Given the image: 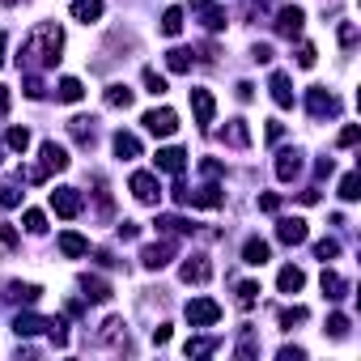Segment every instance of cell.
Returning <instances> with one entry per match:
<instances>
[{
  "label": "cell",
  "mask_w": 361,
  "mask_h": 361,
  "mask_svg": "<svg viewBox=\"0 0 361 361\" xmlns=\"http://www.w3.org/2000/svg\"><path fill=\"white\" fill-rule=\"evenodd\" d=\"M60 51H64V30L56 22H43V26L30 30L18 64H26V68H56L60 64Z\"/></svg>",
  "instance_id": "1"
},
{
  "label": "cell",
  "mask_w": 361,
  "mask_h": 361,
  "mask_svg": "<svg viewBox=\"0 0 361 361\" xmlns=\"http://www.w3.org/2000/svg\"><path fill=\"white\" fill-rule=\"evenodd\" d=\"M217 319H221V306L213 298H192L188 302V323L192 327H213Z\"/></svg>",
  "instance_id": "2"
},
{
  "label": "cell",
  "mask_w": 361,
  "mask_h": 361,
  "mask_svg": "<svg viewBox=\"0 0 361 361\" xmlns=\"http://www.w3.org/2000/svg\"><path fill=\"white\" fill-rule=\"evenodd\" d=\"M128 188H132V196H136L140 204H157V200H161V183H157L149 170H136Z\"/></svg>",
  "instance_id": "3"
},
{
  "label": "cell",
  "mask_w": 361,
  "mask_h": 361,
  "mask_svg": "<svg viewBox=\"0 0 361 361\" xmlns=\"http://www.w3.org/2000/svg\"><path fill=\"white\" fill-rule=\"evenodd\" d=\"M153 136H174V128H178V115L170 111V106H153V111H145V119H140Z\"/></svg>",
  "instance_id": "4"
},
{
  "label": "cell",
  "mask_w": 361,
  "mask_h": 361,
  "mask_svg": "<svg viewBox=\"0 0 361 361\" xmlns=\"http://www.w3.org/2000/svg\"><path fill=\"white\" fill-rule=\"evenodd\" d=\"M39 170H43V174H60V170H68V149L56 145V140H43V149H39Z\"/></svg>",
  "instance_id": "5"
},
{
  "label": "cell",
  "mask_w": 361,
  "mask_h": 361,
  "mask_svg": "<svg viewBox=\"0 0 361 361\" xmlns=\"http://www.w3.org/2000/svg\"><path fill=\"white\" fill-rule=\"evenodd\" d=\"M306 106H310V115H314V119H323V115H340V98H336V94H327L323 85L306 90Z\"/></svg>",
  "instance_id": "6"
},
{
  "label": "cell",
  "mask_w": 361,
  "mask_h": 361,
  "mask_svg": "<svg viewBox=\"0 0 361 361\" xmlns=\"http://www.w3.org/2000/svg\"><path fill=\"white\" fill-rule=\"evenodd\" d=\"M51 209H56L60 217H81L85 200H81V192H77V188H56V192H51Z\"/></svg>",
  "instance_id": "7"
},
{
  "label": "cell",
  "mask_w": 361,
  "mask_h": 361,
  "mask_svg": "<svg viewBox=\"0 0 361 361\" xmlns=\"http://www.w3.org/2000/svg\"><path fill=\"white\" fill-rule=\"evenodd\" d=\"M302 26H306V13H302L298 5H285V9L276 13V35H281V39H298Z\"/></svg>",
  "instance_id": "8"
},
{
  "label": "cell",
  "mask_w": 361,
  "mask_h": 361,
  "mask_svg": "<svg viewBox=\"0 0 361 361\" xmlns=\"http://www.w3.org/2000/svg\"><path fill=\"white\" fill-rule=\"evenodd\" d=\"M276 238H281L285 247H302V243L310 238V230H306L302 217H281V221H276Z\"/></svg>",
  "instance_id": "9"
},
{
  "label": "cell",
  "mask_w": 361,
  "mask_h": 361,
  "mask_svg": "<svg viewBox=\"0 0 361 361\" xmlns=\"http://www.w3.org/2000/svg\"><path fill=\"white\" fill-rule=\"evenodd\" d=\"M178 276H183L188 285H204V281L213 276V264H209L204 255H192V259H183V268H178Z\"/></svg>",
  "instance_id": "10"
},
{
  "label": "cell",
  "mask_w": 361,
  "mask_h": 361,
  "mask_svg": "<svg viewBox=\"0 0 361 361\" xmlns=\"http://www.w3.org/2000/svg\"><path fill=\"white\" fill-rule=\"evenodd\" d=\"M170 259H174V243H153V247H145V251H140V264H145L149 272L166 268Z\"/></svg>",
  "instance_id": "11"
},
{
  "label": "cell",
  "mask_w": 361,
  "mask_h": 361,
  "mask_svg": "<svg viewBox=\"0 0 361 361\" xmlns=\"http://www.w3.org/2000/svg\"><path fill=\"white\" fill-rule=\"evenodd\" d=\"M192 111H196V123H200V128H209V123H213V115H217L213 94H209V90H192Z\"/></svg>",
  "instance_id": "12"
},
{
  "label": "cell",
  "mask_w": 361,
  "mask_h": 361,
  "mask_svg": "<svg viewBox=\"0 0 361 361\" xmlns=\"http://www.w3.org/2000/svg\"><path fill=\"white\" fill-rule=\"evenodd\" d=\"M298 174H302V153H298V149H285V153L276 157V178H281V183H293Z\"/></svg>",
  "instance_id": "13"
},
{
  "label": "cell",
  "mask_w": 361,
  "mask_h": 361,
  "mask_svg": "<svg viewBox=\"0 0 361 361\" xmlns=\"http://www.w3.org/2000/svg\"><path fill=\"white\" fill-rule=\"evenodd\" d=\"M153 161H157V170H166V174H183V166H188V153L170 145V149H157V157H153Z\"/></svg>",
  "instance_id": "14"
},
{
  "label": "cell",
  "mask_w": 361,
  "mask_h": 361,
  "mask_svg": "<svg viewBox=\"0 0 361 361\" xmlns=\"http://www.w3.org/2000/svg\"><path fill=\"white\" fill-rule=\"evenodd\" d=\"M192 13H200L204 30H226V13L217 5H209V0H192Z\"/></svg>",
  "instance_id": "15"
},
{
  "label": "cell",
  "mask_w": 361,
  "mask_h": 361,
  "mask_svg": "<svg viewBox=\"0 0 361 361\" xmlns=\"http://www.w3.org/2000/svg\"><path fill=\"white\" fill-rule=\"evenodd\" d=\"M226 196H221V188L217 183H204V188H196V192H188V204H196V209H217Z\"/></svg>",
  "instance_id": "16"
},
{
  "label": "cell",
  "mask_w": 361,
  "mask_h": 361,
  "mask_svg": "<svg viewBox=\"0 0 361 361\" xmlns=\"http://www.w3.org/2000/svg\"><path fill=\"white\" fill-rule=\"evenodd\" d=\"M272 259V247L264 243V238H247V247H243V264H251V268H264Z\"/></svg>",
  "instance_id": "17"
},
{
  "label": "cell",
  "mask_w": 361,
  "mask_h": 361,
  "mask_svg": "<svg viewBox=\"0 0 361 361\" xmlns=\"http://www.w3.org/2000/svg\"><path fill=\"white\" fill-rule=\"evenodd\" d=\"M319 285H323V298H327V302H340V298H348V281H344L340 272H331V268L319 276Z\"/></svg>",
  "instance_id": "18"
},
{
  "label": "cell",
  "mask_w": 361,
  "mask_h": 361,
  "mask_svg": "<svg viewBox=\"0 0 361 361\" xmlns=\"http://www.w3.org/2000/svg\"><path fill=\"white\" fill-rule=\"evenodd\" d=\"M268 90H272V102H276V106H285V111L293 106V81H289L285 73H272V85H268Z\"/></svg>",
  "instance_id": "19"
},
{
  "label": "cell",
  "mask_w": 361,
  "mask_h": 361,
  "mask_svg": "<svg viewBox=\"0 0 361 361\" xmlns=\"http://www.w3.org/2000/svg\"><path fill=\"white\" fill-rule=\"evenodd\" d=\"M302 285H306V272H302V268H293V264H285V268L276 272V289H281V293H298Z\"/></svg>",
  "instance_id": "20"
},
{
  "label": "cell",
  "mask_w": 361,
  "mask_h": 361,
  "mask_svg": "<svg viewBox=\"0 0 361 361\" xmlns=\"http://www.w3.org/2000/svg\"><path fill=\"white\" fill-rule=\"evenodd\" d=\"M5 298H9V302H18V306H35V302L43 298V289H39V285H22V281H13Z\"/></svg>",
  "instance_id": "21"
},
{
  "label": "cell",
  "mask_w": 361,
  "mask_h": 361,
  "mask_svg": "<svg viewBox=\"0 0 361 361\" xmlns=\"http://www.w3.org/2000/svg\"><path fill=\"white\" fill-rule=\"evenodd\" d=\"M111 145H115V153H119L123 161H132V157H140V140H136L132 132H115V136H111Z\"/></svg>",
  "instance_id": "22"
},
{
  "label": "cell",
  "mask_w": 361,
  "mask_h": 361,
  "mask_svg": "<svg viewBox=\"0 0 361 361\" xmlns=\"http://www.w3.org/2000/svg\"><path fill=\"white\" fill-rule=\"evenodd\" d=\"M73 18L85 22V26L98 22V18H102V0H73Z\"/></svg>",
  "instance_id": "23"
},
{
  "label": "cell",
  "mask_w": 361,
  "mask_h": 361,
  "mask_svg": "<svg viewBox=\"0 0 361 361\" xmlns=\"http://www.w3.org/2000/svg\"><path fill=\"white\" fill-rule=\"evenodd\" d=\"M60 251H64L68 259H81V255H90V243H85L81 234L68 230V234H60Z\"/></svg>",
  "instance_id": "24"
},
{
  "label": "cell",
  "mask_w": 361,
  "mask_h": 361,
  "mask_svg": "<svg viewBox=\"0 0 361 361\" xmlns=\"http://www.w3.org/2000/svg\"><path fill=\"white\" fill-rule=\"evenodd\" d=\"M166 68L170 73H192V51L188 47H170L166 51Z\"/></svg>",
  "instance_id": "25"
},
{
  "label": "cell",
  "mask_w": 361,
  "mask_h": 361,
  "mask_svg": "<svg viewBox=\"0 0 361 361\" xmlns=\"http://www.w3.org/2000/svg\"><path fill=\"white\" fill-rule=\"evenodd\" d=\"M13 331H18V336H39V331H47V319H39V314H18V319H13Z\"/></svg>",
  "instance_id": "26"
},
{
  "label": "cell",
  "mask_w": 361,
  "mask_h": 361,
  "mask_svg": "<svg viewBox=\"0 0 361 361\" xmlns=\"http://www.w3.org/2000/svg\"><path fill=\"white\" fill-rule=\"evenodd\" d=\"M183 353H188V357H213V353H217V340H213V336H192V340L183 344Z\"/></svg>",
  "instance_id": "27"
},
{
  "label": "cell",
  "mask_w": 361,
  "mask_h": 361,
  "mask_svg": "<svg viewBox=\"0 0 361 361\" xmlns=\"http://www.w3.org/2000/svg\"><path fill=\"white\" fill-rule=\"evenodd\" d=\"M56 94H60V102H81V98H85V85H81L77 77H64V81L56 85Z\"/></svg>",
  "instance_id": "28"
},
{
  "label": "cell",
  "mask_w": 361,
  "mask_h": 361,
  "mask_svg": "<svg viewBox=\"0 0 361 361\" xmlns=\"http://www.w3.org/2000/svg\"><path fill=\"white\" fill-rule=\"evenodd\" d=\"M81 289H85V298H90V302H106V298H111V285H106L102 276H85V281H81Z\"/></svg>",
  "instance_id": "29"
},
{
  "label": "cell",
  "mask_w": 361,
  "mask_h": 361,
  "mask_svg": "<svg viewBox=\"0 0 361 361\" xmlns=\"http://www.w3.org/2000/svg\"><path fill=\"white\" fill-rule=\"evenodd\" d=\"M132 98H136V94H132L128 85H111V90H106V106H115V111H128Z\"/></svg>",
  "instance_id": "30"
},
{
  "label": "cell",
  "mask_w": 361,
  "mask_h": 361,
  "mask_svg": "<svg viewBox=\"0 0 361 361\" xmlns=\"http://www.w3.org/2000/svg\"><path fill=\"white\" fill-rule=\"evenodd\" d=\"M68 132L81 140V145H94V119H85V115H77V119H68Z\"/></svg>",
  "instance_id": "31"
},
{
  "label": "cell",
  "mask_w": 361,
  "mask_h": 361,
  "mask_svg": "<svg viewBox=\"0 0 361 361\" xmlns=\"http://www.w3.org/2000/svg\"><path fill=\"white\" fill-rule=\"evenodd\" d=\"M226 140H230V145H238V149H247V145H251V132H247V123H243V119H230V128H226Z\"/></svg>",
  "instance_id": "32"
},
{
  "label": "cell",
  "mask_w": 361,
  "mask_h": 361,
  "mask_svg": "<svg viewBox=\"0 0 361 361\" xmlns=\"http://www.w3.org/2000/svg\"><path fill=\"white\" fill-rule=\"evenodd\" d=\"M178 30H183V9H166V13H161V35L174 39Z\"/></svg>",
  "instance_id": "33"
},
{
  "label": "cell",
  "mask_w": 361,
  "mask_h": 361,
  "mask_svg": "<svg viewBox=\"0 0 361 361\" xmlns=\"http://www.w3.org/2000/svg\"><path fill=\"white\" fill-rule=\"evenodd\" d=\"M161 234H192V221H183V217H157L153 221Z\"/></svg>",
  "instance_id": "34"
},
{
  "label": "cell",
  "mask_w": 361,
  "mask_h": 361,
  "mask_svg": "<svg viewBox=\"0 0 361 361\" xmlns=\"http://www.w3.org/2000/svg\"><path fill=\"white\" fill-rule=\"evenodd\" d=\"M145 90H149V94H153V98H161V94H166V90H170V85H166V77H161V73H157V68H145Z\"/></svg>",
  "instance_id": "35"
},
{
  "label": "cell",
  "mask_w": 361,
  "mask_h": 361,
  "mask_svg": "<svg viewBox=\"0 0 361 361\" xmlns=\"http://www.w3.org/2000/svg\"><path fill=\"white\" fill-rule=\"evenodd\" d=\"M255 302H259V285H255V281H243V285H238V306L251 310Z\"/></svg>",
  "instance_id": "36"
},
{
  "label": "cell",
  "mask_w": 361,
  "mask_h": 361,
  "mask_svg": "<svg viewBox=\"0 0 361 361\" xmlns=\"http://www.w3.org/2000/svg\"><path fill=\"white\" fill-rule=\"evenodd\" d=\"M331 340H344L348 336V314H327V327H323Z\"/></svg>",
  "instance_id": "37"
},
{
  "label": "cell",
  "mask_w": 361,
  "mask_h": 361,
  "mask_svg": "<svg viewBox=\"0 0 361 361\" xmlns=\"http://www.w3.org/2000/svg\"><path fill=\"white\" fill-rule=\"evenodd\" d=\"M5 140H9V149H13V153H26V149H30V132H26V128H9V136H5Z\"/></svg>",
  "instance_id": "38"
},
{
  "label": "cell",
  "mask_w": 361,
  "mask_h": 361,
  "mask_svg": "<svg viewBox=\"0 0 361 361\" xmlns=\"http://www.w3.org/2000/svg\"><path fill=\"white\" fill-rule=\"evenodd\" d=\"M361 196V178L357 174H344L340 178V200H357Z\"/></svg>",
  "instance_id": "39"
},
{
  "label": "cell",
  "mask_w": 361,
  "mask_h": 361,
  "mask_svg": "<svg viewBox=\"0 0 361 361\" xmlns=\"http://www.w3.org/2000/svg\"><path fill=\"white\" fill-rule=\"evenodd\" d=\"M314 255L327 264V259H336V255H340V243H336V238H319V243H314Z\"/></svg>",
  "instance_id": "40"
},
{
  "label": "cell",
  "mask_w": 361,
  "mask_h": 361,
  "mask_svg": "<svg viewBox=\"0 0 361 361\" xmlns=\"http://www.w3.org/2000/svg\"><path fill=\"white\" fill-rule=\"evenodd\" d=\"M119 331H123V319H106V323H102V331H98V344L119 340Z\"/></svg>",
  "instance_id": "41"
},
{
  "label": "cell",
  "mask_w": 361,
  "mask_h": 361,
  "mask_svg": "<svg viewBox=\"0 0 361 361\" xmlns=\"http://www.w3.org/2000/svg\"><path fill=\"white\" fill-rule=\"evenodd\" d=\"M22 204V192L13 183H0V209H18Z\"/></svg>",
  "instance_id": "42"
},
{
  "label": "cell",
  "mask_w": 361,
  "mask_h": 361,
  "mask_svg": "<svg viewBox=\"0 0 361 361\" xmlns=\"http://www.w3.org/2000/svg\"><path fill=\"white\" fill-rule=\"evenodd\" d=\"M22 221H26V230H30V234H43V230H47V217H43L39 209H26V217H22Z\"/></svg>",
  "instance_id": "43"
},
{
  "label": "cell",
  "mask_w": 361,
  "mask_h": 361,
  "mask_svg": "<svg viewBox=\"0 0 361 361\" xmlns=\"http://www.w3.org/2000/svg\"><path fill=\"white\" fill-rule=\"evenodd\" d=\"M47 331H51V340H56L60 348L68 344V323H64V319H47Z\"/></svg>",
  "instance_id": "44"
},
{
  "label": "cell",
  "mask_w": 361,
  "mask_h": 361,
  "mask_svg": "<svg viewBox=\"0 0 361 361\" xmlns=\"http://www.w3.org/2000/svg\"><path fill=\"white\" fill-rule=\"evenodd\" d=\"M314 60H319V51L310 43H298V68H314Z\"/></svg>",
  "instance_id": "45"
},
{
  "label": "cell",
  "mask_w": 361,
  "mask_h": 361,
  "mask_svg": "<svg viewBox=\"0 0 361 361\" xmlns=\"http://www.w3.org/2000/svg\"><path fill=\"white\" fill-rule=\"evenodd\" d=\"M357 140H361V128H357V123H348V128H344V132L336 136V145H340V149H353Z\"/></svg>",
  "instance_id": "46"
},
{
  "label": "cell",
  "mask_w": 361,
  "mask_h": 361,
  "mask_svg": "<svg viewBox=\"0 0 361 361\" xmlns=\"http://www.w3.org/2000/svg\"><path fill=\"white\" fill-rule=\"evenodd\" d=\"M293 323H306V306H289V310H281V327H293Z\"/></svg>",
  "instance_id": "47"
},
{
  "label": "cell",
  "mask_w": 361,
  "mask_h": 361,
  "mask_svg": "<svg viewBox=\"0 0 361 361\" xmlns=\"http://www.w3.org/2000/svg\"><path fill=\"white\" fill-rule=\"evenodd\" d=\"M43 94H47V85H43L39 77H26V98H35V102H39Z\"/></svg>",
  "instance_id": "48"
},
{
  "label": "cell",
  "mask_w": 361,
  "mask_h": 361,
  "mask_svg": "<svg viewBox=\"0 0 361 361\" xmlns=\"http://www.w3.org/2000/svg\"><path fill=\"white\" fill-rule=\"evenodd\" d=\"M340 43H344V47L357 43V26H353V22H340Z\"/></svg>",
  "instance_id": "49"
},
{
  "label": "cell",
  "mask_w": 361,
  "mask_h": 361,
  "mask_svg": "<svg viewBox=\"0 0 361 361\" xmlns=\"http://www.w3.org/2000/svg\"><path fill=\"white\" fill-rule=\"evenodd\" d=\"M281 361H306V348H298V344H285V348H281Z\"/></svg>",
  "instance_id": "50"
},
{
  "label": "cell",
  "mask_w": 361,
  "mask_h": 361,
  "mask_svg": "<svg viewBox=\"0 0 361 361\" xmlns=\"http://www.w3.org/2000/svg\"><path fill=\"white\" fill-rule=\"evenodd\" d=\"M0 243H5V247H18V230H13L9 221H0Z\"/></svg>",
  "instance_id": "51"
},
{
  "label": "cell",
  "mask_w": 361,
  "mask_h": 361,
  "mask_svg": "<svg viewBox=\"0 0 361 361\" xmlns=\"http://www.w3.org/2000/svg\"><path fill=\"white\" fill-rule=\"evenodd\" d=\"M251 60H255V64H272V47H268V43H259V47L251 51Z\"/></svg>",
  "instance_id": "52"
},
{
  "label": "cell",
  "mask_w": 361,
  "mask_h": 361,
  "mask_svg": "<svg viewBox=\"0 0 361 361\" xmlns=\"http://www.w3.org/2000/svg\"><path fill=\"white\" fill-rule=\"evenodd\" d=\"M259 209H264V213H276V209H281V196L264 192V196H259Z\"/></svg>",
  "instance_id": "53"
},
{
  "label": "cell",
  "mask_w": 361,
  "mask_h": 361,
  "mask_svg": "<svg viewBox=\"0 0 361 361\" xmlns=\"http://www.w3.org/2000/svg\"><path fill=\"white\" fill-rule=\"evenodd\" d=\"M136 234H140L136 221H119V238H136Z\"/></svg>",
  "instance_id": "54"
},
{
  "label": "cell",
  "mask_w": 361,
  "mask_h": 361,
  "mask_svg": "<svg viewBox=\"0 0 361 361\" xmlns=\"http://www.w3.org/2000/svg\"><path fill=\"white\" fill-rule=\"evenodd\" d=\"M153 344H170V327H166V323L153 327Z\"/></svg>",
  "instance_id": "55"
},
{
  "label": "cell",
  "mask_w": 361,
  "mask_h": 361,
  "mask_svg": "<svg viewBox=\"0 0 361 361\" xmlns=\"http://www.w3.org/2000/svg\"><path fill=\"white\" fill-rule=\"evenodd\" d=\"M9 102H13V98H9V90H5V85H0V119H5V115H9Z\"/></svg>",
  "instance_id": "56"
},
{
  "label": "cell",
  "mask_w": 361,
  "mask_h": 361,
  "mask_svg": "<svg viewBox=\"0 0 361 361\" xmlns=\"http://www.w3.org/2000/svg\"><path fill=\"white\" fill-rule=\"evenodd\" d=\"M281 136H285V123L272 119V123H268V140H281Z\"/></svg>",
  "instance_id": "57"
},
{
  "label": "cell",
  "mask_w": 361,
  "mask_h": 361,
  "mask_svg": "<svg viewBox=\"0 0 361 361\" xmlns=\"http://www.w3.org/2000/svg\"><path fill=\"white\" fill-rule=\"evenodd\" d=\"M314 170H319V178H327V174H331V170H336V161H331V157H323V161H319V166H314Z\"/></svg>",
  "instance_id": "58"
},
{
  "label": "cell",
  "mask_w": 361,
  "mask_h": 361,
  "mask_svg": "<svg viewBox=\"0 0 361 361\" xmlns=\"http://www.w3.org/2000/svg\"><path fill=\"white\" fill-rule=\"evenodd\" d=\"M251 90H255L251 81H238V98H243V102H251Z\"/></svg>",
  "instance_id": "59"
},
{
  "label": "cell",
  "mask_w": 361,
  "mask_h": 361,
  "mask_svg": "<svg viewBox=\"0 0 361 361\" xmlns=\"http://www.w3.org/2000/svg\"><path fill=\"white\" fill-rule=\"evenodd\" d=\"M302 204H319V188H306L302 192Z\"/></svg>",
  "instance_id": "60"
},
{
  "label": "cell",
  "mask_w": 361,
  "mask_h": 361,
  "mask_svg": "<svg viewBox=\"0 0 361 361\" xmlns=\"http://www.w3.org/2000/svg\"><path fill=\"white\" fill-rule=\"evenodd\" d=\"M5 47H9V35L0 30V64H5Z\"/></svg>",
  "instance_id": "61"
},
{
  "label": "cell",
  "mask_w": 361,
  "mask_h": 361,
  "mask_svg": "<svg viewBox=\"0 0 361 361\" xmlns=\"http://www.w3.org/2000/svg\"><path fill=\"white\" fill-rule=\"evenodd\" d=\"M5 5H18V0H5Z\"/></svg>",
  "instance_id": "62"
}]
</instances>
